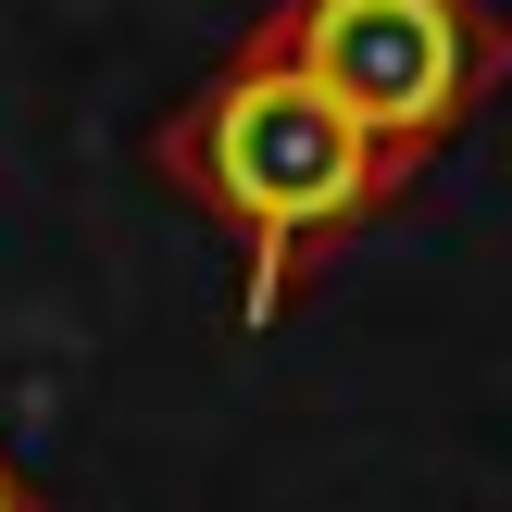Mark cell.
Segmentation results:
<instances>
[{
    "mask_svg": "<svg viewBox=\"0 0 512 512\" xmlns=\"http://www.w3.org/2000/svg\"><path fill=\"white\" fill-rule=\"evenodd\" d=\"M263 38L388 150L400 175L450 150L488 88L512 75V13L500 0H275Z\"/></svg>",
    "mask_w": 512,
    "mask_h": 512,
    "instance_id": "obj_2",
    "label": "cell"
},
{
    "mask_svg": "<svg viewBox=\"0 0 512 512\" xmlns=\"http://www.w3.org/2000/svg\"><path fill=\"white\" fill-rule=\"evenodd\" d=\"M150 175L238 238V263H250L238 275V325H275L300 300V275H313L350 225H375L400 188H413L263 25L150 125Z\"/></svg>",
    "mask_w": 512,
    "mask_h": 512,
    "instance_id": "obj_1",
    "label": "cell"
},
{
    "mask_svg": "<svg viewBox=\"0 0 512 512\" xmlns=\"http://www.w3.org/2000/svg\"><path fill=\"white\" fill-rule=\"evenodd\" d=\"M0 512H50L38 488H25V463H13V450H0Z\"/></svg>",
    "mask_w": 512,
    "mask_h": 512,
    "instance_id": "obj_3",
    "label": "cell"
}]
</instances>
